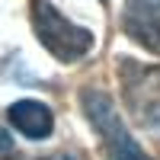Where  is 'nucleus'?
I'll use <instances>...</instances> for the list:
<instances>
[{"label":"nucleus","instance_id":"1","mask_svg":"<svg viewBox=\"0 0 160 160\" xmlns=\"http://www.w3.org/2000/svg\"><path fill=\"white\" fill-rule=\"evenodd\" d=\"M32 29L38 42L45 45V51H51L64 64L83 61L93 51V32L71 22L68 16H61L51 7V0H32Z\"/></svg>","mask_w":160,"mask_h":160},{"label":"nucleus","instance_id":"5","mask_svg":"<svg viewBox=\"0 0 160 160\" xmlns=\"http://www.w3.org/2000/svg\"><path fill=\"white\" fill-rule=\"evenodd\" d=\"M7 118H10V125L16 128L19 135H26L29 141H45L51 131H55V115L38 99H16L7 109Z\"/></svg>","mask_w":160,"mask_h":160},{"label":"nucleus","instance_id":"3","mask_svg":"<svg viewBox=\"0 0 160 160\" xmlns=\"http://www.w3.org/2000/svg\"><path fill=\"white\" fill-rule=\"evenodd\" d=\"M83 112H87L93 131L99 135L102 148H106V160H154L128 135L122 115L115 112V102L102 90H87L83 93Z\"/></svg>","mask_w":160,"mask_h":160},{"label":"nucleus","instance_id":"4","mask_svg":"<svg viewBox=\"0 0 160 160\" xmlns=\"http://www.w3.org/2000/svg\"><path fill=\"white\" fill-rule=\"evenodd\" d=\"M122 29L138 45L160 55V0H125Z\"/></svg>","mask_w":160,"mask_h":160},{"label":"nucleus","instance_id":"6","mask_svg":"<svg viewBox=\"0 0 160 160\" xmlns=\"http://www.w3.org/2000/svg\"><path fill=\"white\" fill-rule=\"evenodd\" d=\"M10 151H13V141H10V135H7V131L0 128V154H10Z\"/></svg>","mask_w":160,"mask_h":160},{"label":"nucleus","instance_id":"2","mask_svg":"<svg viewBox=\"0 0 160 160\" xmlns=\"http://www.w3.org/2000/svg\"><path fill=\"white\" fill-rule=\"evenodd\" d=\"M118 80H122L125 106H128V115L135 118V125H141L151 138L160 141V68L122 58Z\"/></svg>","mask_w":160,"mask_h":160},{"label":"nucleus","instance_id":"7","mask_svg":"<svg viewBox=\"0 0 160 160\" xmlns=\"http://www.w3.org/2000/svg\"><path fill=\"white\" fill-rule=\"evenodd\" d=\"M102 3H109V0H102Z\"/></svg>","mask_w":160,"mask_h":160}]
</instances>
